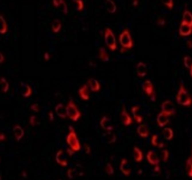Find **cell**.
Wrapping results in <instances>:
<instances>
[{
  "mask_svg": "<svg viewBox=\"0 0 192 180\" xmlns=\"http://www.w3.org/2000/svg\"><path fill=\"white\" fill-rule=\"evenodd\" d=\"M160 169L159 166L156 165L154 168V171L155 172H158L160 171Z\"/></svg>",
  "mask_w": 192,
  "mask_h": 180,
  "instance_id": "cell-30",
  "label": "cell"
},
{
  "mask_svg": "<svg viewBox=\"0 0 192 180\" xmlns=\"http://www.w3.org/2000/svg\"><path fill=\"white\" fill-rule=\"evenodd\" d=\"M162 2L164 4L170 9H172L173 6V1L171 0L162 1Z\"/></svg>",
  "mask_w": 192,
  "mask_h": 180,
  "instance_id": "cell-28",
  "label": "cell"
},
{
  "mask_svg": "<svg viewBox=\"0 0 192 180\" xmlns=\"http://www.w3.org/2000/svg\"><path fill=\"white\" fill-rule=\"evenodd\" d=\"M160 156L161 159L163 162H166L168 158V152L166 150H163L160 152Z\"/></svg>",
  "mask_w": 192,
  "mask_h": 180,
  "instance_id": "cell-27",
  "label": "cell"
},
{
  "mask_svg": "<svg viewBox=\"0 0 192 180\" xmlns=\"http://www.w3.org/2000/svg\"><path fill=\"white\" fill-rule=\"evenodd\" d=\"M107 171L109 174H112L114 173V170L113 166L109 164H108L107 166Z\"/></svg>",
  "mask_w": 192,
  "mask_h": 180,
  "instance_id": "cell-29",
  "label": "cell"
},
{
  "mask_svg": "<svg viewBox=\"0 0 192 180\" xmlns=\"http://www.w3.org/2000/svg\"><path fill=\"white\" fill-rule=\"evenodd\" d=\"M146 157L148 161L152 164L158 165L159 163L160 160L156 154L152 151H149Z\"/></svg>",
  "mask_w": 192,
  "mask_h": 180,
  "instance_id": "cell-8",
  "label": "cell"
},
{
  "mask_svg": "<svg viewBox=\"0 0 192 180\" xmlns=\"http://www.w3.org/2000/svg\"><path fill=\"white\" fill-rule=\"evenodd\" d=\"M100 57L103 61H108L109 57L105 49L103 47L101 48L100 49Z\"/></svg>",
  "mask_w": 192,
  "mask_h": 180,
  "instance_id": "cell-25",
  "label": "cell"
},
{
  "mask_svg": "<svg viewBox=\"0 0 192 180\" xmlns=\"http://www.w3.org/2000/svg\"><path fill=\"white\" fill-rule=\"evenodd\" d=\"M55 110L58 115L62 117H65L66 114V108L63 105L60 104L58 105L55 107Z\"/></svg>",
  "mask_w": 192,
  "mask_h": 180,
  "instance_id": "cell-20",
  "label": "cell"
},
{
  "mask_svg": "<svg viewBox=\"0 0 192 180\" xmlns=\"http://www.w3.org/2000/svg\"><path fill=\"white\" fill-rule=\"evenodd\" d=\"M100 124L105 129L108 131L112 130L113 128L109 120L107 117L104 116L101 119Z\"/></svg>",
  "mask_w": 192,
  "mask_h": 180,
  "instance_id": "cell-15",
  "label": "cell"
},
{
  "mask_svg": "<svg viewBox=\"0 0 192 180\" xmlns=\"http://www.w3.org/2000/svg\"><path fill=\"white\" fill-rule=\"evenodd\" d=\"M142 87L146 94L150 97L151 99L153 101H154L155 96L153 86L151 82L149 80L145 81L142 84Z\"/></svg>",
  "mask_w": 192,
  "mask_h": 180,
  "instance_id": "cell-5",
  "label": "cell"
},
{
  "mask_svg": "<svg viewBox=\"0 0 192 180\" xmlns=\"http://www.w3.org/2000/svg\"><path fill=\"white\" fill-rule=\"evenodd\" d=\"M162 134L164 137L168 140L172 139L173 136V132L172 129L169 127H166L164 129Z\"/></svg>",
  "mask_w": 192,
  "mask_h": 180,
  "instance_id": "cell-21",
  "label": "cell"
},
{
  "mask_svg": "<svg viewBox=\"0 0 192 180\" xmlns=\"http://www.w3.org/2000/svg\"><path fill=\"white\" fill-rule=\"evenodd\" d=\"M105 5L107 10L110 13H113L116 10V6L115 3L112 0L106 1Z\"/></svg>",
  "mask_w": 192,
  "mask_h": 180,
  "instance_id": "cell-19",
  "label": "cell"
},
{
  "mask_svg": "<svg viewBox=\"0 0 192 180\" xmlns=\"http://www.w3.org/2000/svg\"><path fill=\"white\" fill-rule=\"evenodd\" d=\"M139 109L138 106H134L132 108V112L136 122L138 123L141 122L142 120V117L137 114Z\"/></svg>",
  "mask_w": 192,
  "mask_h": 180,
  "instance_id": "cell-22",
  "label": "cell"
},
{
  "mask_svg": "<svg viewBox=\"0 0 192 180\" xmlns=\"http://www.w3.org/2000/svg\"><path fill=\"white\" fill-rule=\"evenodd\" d=\"M184 63L185 66L190 69H192V60L191 58L189 56H186L184 58Z\"/></svg>",
  "mask_w": 192,
  "mask_h": 180,
  "instance_id": "cell-26",
  "label": "cell"
},
{
  "mask_svg": "<svg viewBox=\"0 0 192 180\" xmlns=\"http://www.w3.org/2000/svg\"><path fill=\"white\" fill-rule=\"evenodd\" d=\"M190 24H192V15L188 10H185L183 15V20Z\"/></svg>",
  "mask_w": 192,
  "mask_h": 180,
  "instance_id": "cell-23",
  "label": "cell"
},
{
  "mask_svg": "<svg viewBox=\"0 0 192 180\" xmlns=\"http://www.w3.org/2000/svg\"><path fill=\"white\" fill-rule=\"evenodd\" d=\"M178 103L185 106H189L191 103V99L183 85L181 84L176 96Z\"/></svg>",
  "mask_w": 192,
  "mask_h": 180,
  "instance_id": "cell-1",
  "label": "cell"
},
{
  "mask_svg": "<svg viewBox=\"0 0 192 180\" xmlns=\"http://www.w3.org/2000/svg\"><path fill=\"white\" fill-rule=\"evenodd\" d=\"M66 114L71 119L76 121L80 116L81 114L77 107L71 100L66 107Z\"/></svg>",
  "mask_w": 192,
  "mask_h": 180,
  "instance_id": "cell-2",
  "label": "cell"
},
{
  "mask_svg": "<svg viewBox=\"0 0 192 180\" xmlns=\"http://www.w3.org/2000/svg\"><path fill=\"white\" fill-rule=\"evenodd\" d=\"M105 40L107 46L112 51L115 50L117 45L115 35L111 30L107 28L105 33Z\"/></svg>",
  "mask_w": 192,
  "mask_h": 180,
  "instance_id": "cell-3",
  "label": "cell"
},
{
  "mask_svg": "<svg viewBox=\"0 0 192 180\" xmlns=\"http://www.w3.org/2000/svg\"><path fill=\"white\" fill-rule=\"evenodd\" d=\"M88 85L93 91H97L100 89V84L98 81L95 79L91 78L89 79L88 81Z\"/></svg>",
  "mask_w": 192,
  "mask_h": 180,
  "instance_id": "cell-14",
  "label": "cell"
},
{
  "mask_svg": "<svg viewBox=\"0 0 192 180\" xmlns=\"http://www.w3.org/2000/svg\"><path fill=\"white\" fill-rule=\"evenodd\" d=\"M136 72L138 75L141 77L145 76L146 74V67L142 62H139L137 66Z\"/></svg>",
  "mask_w": 192,
  "mask_h": 180,
  "instance_id": "cell-12",
  "label": "cell"
},
{
  "mask_svg": "<svg viewBox=\"0 0 192 180\" xmlns=\"http://www.w3.org/2000/svg\"><path fill=\"white\" fill-rule=\"evenodd\" d=\"M133 156L134 158L137 162L141 161L143 158V155L142 152L138 147H135L133 149Z\"/></svg>",
  "mask_w": 192,
  "mask_h": 180,
  "instance_id": "cell-18",
  "label": "cell"
},
{
  "mask_svg": "<svg viewBox=\"0 0 192 180\" xmlns=\"http://www.w3.org/2000/svg\"><path fill=\"white\" fill-rule=\"evenodd\" d=\"M168 116L161 111L158 115L157 121L158 125L160 127H163L167 124L169 121Z\"/></svg>",
  "mask_w": 192,
  "mask_h": 180,
  "instance_id": "cell-10",
  "label": "cell"
},
{
  "mask_svg": "<svg viewBox=\"0 0 192 180\" xmlns=\"http://www.w3.org/2000/svg\"><path fill=\"white\" fill-rule=\"evenodd\" d=\"M162 111L168 116L174 114L176 111L173 103L170 100L164 102L161 105Z\"/></svg>",
  "mask_w": 192,
  "mask_h": 180,
  "instance_id": "cell-6",
  "label": "cell"
},
{
  "mask_svg": "<svg viewBox=\"0 0 192 180\" xmlns=\"http://www.w3.org/2000/svg\"><path fill=\"white\" fill-rule=\"evenodd\" d=\"M121 118L122 122L126 126L129 125L132 122V118L127 112L125 108H124L121 112Z\"/></svg>",
  "mask_w": 192,
  "mask_h": 180,
  "instance_id": "cell-11",
  "label": "cell"
},
{
  "mask_svg": "<svg viewBox=\"0 0 192 180\" xmlns=\"http://www.w3.org/2000/svg\"><path fill=\"white\" fill-rule=\"evenodd\" d=\"M119 40L121 45L124 47L130 49L133 45L132 39L129 31L124 30L119 36Z\"/></svg>",
  "mask_w": 192,
  "mask_h": 180,
  "instance_id": "cell-4",
  "label": "cell"
},
{
  "mask_svg": "<svg viewBox=\"0 0 192 180\" xmlns=\"http://www.w3.org/2000/svg\"><path fill=\"white\" fill-rule=\"evenodd\" d=\"M192 30V24L182 21L179 27V31L180 35L188 36L190 35Z\"/></svg>",
  "mask_w": 192,
  "mask_h": 180,
  "instance_id": "cell-7",
  "label": "cell"
},
{
  "mask_svg": "<svg viewBox=\"0 0 192 180\" xmlns=\"http://www.w3.org/2000/svg\"><path fill=\"white\" fill-rule=\"evenodd\" d=\"M79 93L81 97L83 99L87 100L89 98L88 89L86 85H84L79 91Z\"/></svg>",
  "mask_w": 192,
  "mask_h": 180,
  "instance_id": "cell-17",
  "label": "cell"
},
{
  "mask_svg": "<svg viewBox=\"0 0 192 180\" xmlns=\"http://www.w3.org/2000/svg\"><path fill=\"white\" fill-rule=\"evenodd\" d=\"M137 132L141 137H146L149 135V131L146 125L142 124L139 125L137 128Z\"/></svg>",
  "mask_w": 192,
  "mask_h": 180,
  "instance_id": "cell-13",
  "label": "cell"
},
{
  "mask_svg": "<svg viewBox=\"0 0 192 180\" xmlns=\"http://www.w3.org/2000/svg\"><path fill=\"white\" fill-rule=\"evenodd\" d=\"M192 157L189 158L186 162V167L188 175L191 177L192 176Z\"/></svg>",
  "mask_w": 192,
  "mask_h": 180,
  "instance_id": "cell-24",
  "label": "cell"
},
{
  "mask_svg": "<svg viewBox=\"0 0 192 180\" xmlns=\"http://www.w3.org/2000/svg\"><path fill=\"white\" fill-rule=\"evenodd\" d=\"M151 142L153 145L159 148H162L164 146V143L156 135H154L152 136Z\"/></svg>",
  "mask_w": 192,
  "mask_h": 180,
  "instance_id": "cell-16",
  "label": "cell"
},
{
  "mask_svg": "<svg viewBox=\"0 0 192 180\" xmlns=\"http://www.w3.org/2000/svg\"><path fill=\"white\" fill-rule=\"evenodd\" d=\"M120 169L122 173L125 175H128L131 172V168L127 160L122 159L120 163Z\"/></svg>",
  "mask_w": 192,
  "mask_h": 180,
  "instance_id": "cell-9",
  "label": "cell"
}]
</instances>
